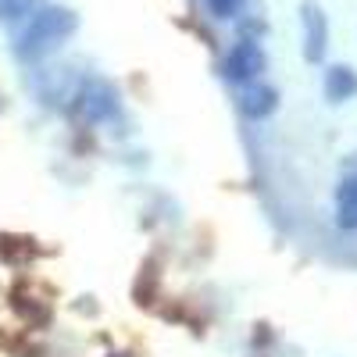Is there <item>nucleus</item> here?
I'll return each instance as SVG.
<instances>
[{"label": "nucleus", "instance_id": "nucleus-1", "mask_svg": "<svg viewBox=\"0 0 357 357\" xmlns=\"http://www.w3.org/2000/svg\"><path fill=\"white\" fill-rule=\"evenodd\" d=\"M79 29L75 11L68 8H40L33 18H25V25L18 29L15 36V54L22 61H36V57L50 54L61 40H68Z\"/></svg>", "mask_w": 357, "mask_h": 357}, {"label": "nucleus", "instance_id": "nucleus-2", "mask_svg": "<svg viewBox=\"0 0 357 357\" xmlns=\"http://www.w3.org/2000/svg\"><path fill=\"white\" fill-rule=\"evenodd\" d=\"M68 114L79 118V122H86V126H100V122H107V118H114L118 114V93H114V86L107 79H86L79 86V93L72 97Z\"/></svg>", "mask_w": 357, "mask_h": 357}, {"label": "nucleus", "instance_id": "nucleus-3", "mask_svg": "<svg viewBox=\"0 0 357 357\" xmlns=\"http://www.w3.org/2000/svg\"><path fill=\"white\" fill-rule=\"evenodd\" d=\"M261 72H264V50L254 40H240L222 61V75L229 82H240V86H250Z\"/></svg>", "mask_w": 357, "mask_h": 357}, {"label": "nucleus", "instance_id": "nucleus-4", "mask_svg": "<svg viewBox=\"0 0 357 357\" xmlns=\"http://www.w3.org/2000/svg\"><path fill=\"white\" fill-rule=\"evenodd\" d=\"M132 301L139 311H158L161 301H165V272H161V257H146L136 272V282H132Z\"/></svg>", "mask_w": 357, "mask_h": 357}, {"label": "nucleus", "instance_id": "nucleus-5", "mask_svg": "<svg viewBox=\"0 0 357 357\" xmlns=\"http://www.w3.org/2000/svg\"><path fill=\"white\" fill-rule=\"evenodd\" d=\"M301 22H304V57L311 65H318L325 57V40H329V25H325V11L318 4H307L301 8Z\"/></svg>", "mask_w": 357, "mask_h": 357}, {"label": "nucleus", "instance_id": "nucleus-6", "mask_svg": "<svg viewBox=\"0 0 357 357\" xmlns=\"http://www.w3.org/2000/svg\"><path fill=\"white\" fill-rule=\"evenodd\" d=\"M154 314L168 325H186V329H193V333H204V325H207V318L190 301H183V296H165Z\"/></svg>", "mask_w": 357, "mask_h": 357}, {"label": "nucleus", "instance_id": "nucleus-7", "mask_svg": "<svg viewBox=\"0 0 357 357\" xmlns=\"http://www.w3.org/2000/svg\"><path fill=\"white\" fill-rule=\"evenodd\" d=\"M275 104H279V93L272 86H264V82H250V86H243L240 89V111L247 114V118H268L275 111Z\"/></svg>", "mask_w": 357, "mask_h": 357}, {"label": "nucleus", "instance_id": "nucleus-8", "mask_svg": "<svg viewBox=\"0 0 357 357\" xmlns=\"http://www.w3.org/2000/svg\"><path fill=\"white\" fill-rule=\"evenodd\" d=\"M40 254H43V250H40V243L33 240V236L0 232V261H4V264H15V268H22V264H33Z\"/></svg>", "mask_w": 357, "mask_h": 357}, {"label": "nucleus", "instance_id": "nucleus-9", "mask_svg": "<svg viewBox=\"0 0 357 357\" xmlns=\"http://www.w3.org/2000/svg\"><path fill=\"white\" fill-rule=\"evenodd\" d=\"M321 89H325V97H329L333 104L350 100V97L357 93V75H354V68H347V65H333L329 72H325Z\"/></svg>", "mask_w": 357, "mask_h": 357}, {"label": "nucleus", "instance_id": "nucleus-10", "mask_svg": "<svg viewBox=\"0 0 357 357\" xmlns=\"http://www.w3.org/2000/svg\"><path fill=\"white\" fill-rule=\"evenodd\" d=\"M336 215H340V229H357V175L343 178L336 193Z\"/></svg>", "mask_w": 357, "mask_h": 357}, {"label": "nucleus", "instance_id": "nucleus-11", "mask_svg": "<svg viewBox=\"0 0 357 357\" xmlns=\"http://www.w3.org/2000/svg\"><path fill=\"white\" fill-rule=\"evenodd\" d=\"M43 0H0V22H22L40 11Z\"/></svg>", "mask_w": 357, "mask_h": 357}, {"label": "nucleus", "instance_id": "nucleus-12", "mask_svg": "<svg viewBox=\"0 0 357 357\" xmlns=\"http://www.w3.org/2000/svg\"><path fill=\"white\" fill-rule=\"evenodd\" d=\"M275 343V329H272V325H254V336H250V347L254 350H268V347H272Z\"/></svg>", "mask_w": 357, "mask_h": 357}, {"label": "nucleus", "instance_id": "nucleus-13", "mask_svg": "<svg viewBox=\"0 0 357 357\" xmlns=\"http://www.w3.org/2000/svg\"><path fill=\"white\" fill-rule=\"evenodd\" d=\"M236 4H240V0H207V8H211L218 18H232Z\"/></svg>", "mask_w": 357, "mask_h": 357}]
</instances>
